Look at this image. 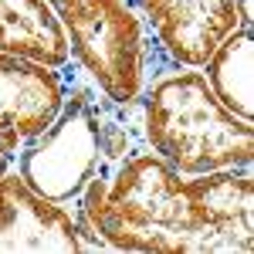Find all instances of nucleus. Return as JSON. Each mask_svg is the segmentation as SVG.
Wrapping results in <instances>:
<instances>
[{
	"label": "nucleus",
	"instance_id": "20e7f679",
	"mask_svg": "<svg viewBox=\"0 0 254 254\" xmlns=\"http://www.w3.org/2000/svg\"><path fill=\"white\" fill-rule=\"evenodd\" d=\"M71 44V58L105 95L129 102L142 92L136 10L126 0H48Z\"/></svg>",
	"mask_w": 254,
	"mask_h": 254
},
{
	"label": "nucleus",
	"instance_id": "f257e3e1",
	"mask_svg": "<svg viewBox=\"0 0 254 254\" xmlns=\"http://www.w3.org/2000/svg\"><path fill=\"white\" fill-rule=\"evenodd\" d=\"M71 207L75 224L92 227L112 251L214 254L190 180L153 149L129 156L112 173L92 176Z\"/></svg>",
	"mask_w": 254,
	"mask_h": 254
},
{
	"label": "nucleus",
	"instance_id": "39448f33",
	"mask_svg": "<svg viewBox=\"0 0 254 254\" xmlns=\"http://www.w3.org/2000/svg\"><path fill=\"white\" fill-rule=\"evenodd\" d=\"M139 27L173 55L183 68H203L214 48L237 31L234 0H126Z\"/></svg>",
	"mask_w": 254,
	"mask_h": 254
},
{
	"label": "nucleus",
	"instance_id": "6e6552de",
	"mask_svg": "<svg viewBox=\"0 0 254 254\" xmlns=\"http://www.w3.org/2000/svg\"><path fill=\"white\" fill-rule=\"evenodd\" d=\"M214 254H251L254 248V176L251 170H214L190 176Z\"/></svg>",
	"mask_w": 254,
	"mask_h": 254
},
{
	"label": "nucleus",
	"instance_id": "423d86ee",
	"mask_svg": "<svg viewBox=\"0 0 254 254\" xmlns=\"http://www.w3.org/2000/svg\"><path fill=\"white\" fill-rule=\"evenodd\" d=\"M75 254L81 237L75 214L31 190L17 170L0 176V254Z\"/></svg>",
	"mask_w": 254,
	"mask_h": 254
},
{
	"label": "nucleus",
	"instance_id": "7ed1b4c3",
	"mask_svg": "<svg viewBox=\"0 0 254 254\" xmlns=\"http://www.w3.org/2000/svg\"><path fill=\"white\" fill-rule=\"evenodd\" d=\"M61 78V105L55 119L24 139L17 149L20 180L55 203H75L85 183L95 176L102 159V136H98V85L75 58L55 68Z\"/></svg>",
	"mask_w": 254,
	"mask_h": 254
},
{
	"label": "nucleus",
	"instance_id": "0eeeda50",
	"mask_svg": "<svg viewBox=\"0 0 254 254\" xmlns=\"http://www.w3.org/2000/svg\"><path fill=\"white\" fill-rule=\"evenodd\" d=\"M61 105L55 68L0 55V153L17 156L20 142L41 132Z\"/></svg>",
	"mask_w": 254,
	"mask_h": 254
},
{
	"label": "nucleus",
	"instance_id": "f8f14e48",
	"mask_svg": "<svg viewBox=\"0 0 254 254\" xmlns=\"http://www.w3.org/2000/svg\"><path fill=\"white\" fill-rule=\"evenodd\" d=\"M7 170H10V156H3V153H0V176L7 173Z\"/></svg>",
	"mask_w": 254,
	"mask_h": 254
},
{
	"label": "nucleus",
	"instance_id": "9b49d317",
	"mask_svg": "<svg viewBox=\"0 0 254 254\" xmlns=\"http://www.w3.org/2000/svg\"><path fill=\"white\" fill-rule=\"evenodd\" d=\"M234 3H237V27L251 31V24H254V0H234Z\"/></svg>",
	"mask_w": 254,
	"mask_h": 254
},
{
	"label": "nucleus",
	"instance_id": "9d476101",
	"mask_svg": "<svg viewBox=\"0 0 254 254\" xmlns=\"http://www.w3.org/2000/svg\"><path fill=\"white\" fill-rule=\"evenodd\" d=\"M254 38L251 31L237 27L214 48L203 61V78L237 119L254 122Z\"/></svg>",
	"mask_w": 254,
	"mask_h": 254
},
{
	"label": "nucleus",
	"instance_id": "f03ea898",
	"mask_svg": "<svg viewBox=\"0 0 254 254\" xmlns=\"http://www.w3.org/2000/svg\"><path fill=\"white\" fill-rule=\"evenodd\" d=\"M139 98L146 142L176 173L200 176L214 170H251L254 122L237 119L210 92L203 71L176 68L146 85Z\"/></svg>",
	"mask_w": 254,
	"mask_h": 254
},
{
	"label": "nucleus",
	"instance_id": "1a4fd4ad",
	"mask_svg": "<svg viewBox=\"0 0 254 254\" xmlns=\"http://www.w3.org/2000/svg\"><path fill=\"white\" fill-rule=\"evenodd\" d=\"M0 55L61 68L71 58V44L48 0H0Z\"/></svg>",
	"mask_w": 254,
	"mask_h": 254
}]
</instances>
